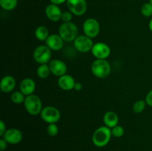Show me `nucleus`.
<instances>
[{
    "instance_id": "f257e3e1",
    "label": "nucleus",
    "mask_w": 152,
    "mask_h": 151,
    "mask_svg": "<svg viewBox=\"0 0 152 151\" xmlns=\"http://www.w3.org/2000/svg\"><path fill=\"white\" fill-rule=\"evenodd\" d=\"M111 136V128L106 126H101L94 132L92 142L97 147H103L109 143Z\"/></svg>"
},
{
    "instance_id": "f03ea898",
    "label": "nucleus",
    "mask_w": 152,
    "mask_h": 151,
    "mask_svg": "<svg viewBox=\"0 0 152 151\" xmlns=\"http://www.w3.org/2000/svg\"><path fill=\"white\" fill-rule=\"evenodd\" d=\"M59 35L65 42L74 41L78 36V28L74 22H63L59 28Z\"/></svg>"
},
{
    "instance_id": "7ed1b4c3",
    "label": "nucleus",
    "mask_w": 152,
    "mask_h": 151,
    "mask_svg": "<svg viewBox=\"0 0 152 151\" xmlns=\"http://www.w3.org/2000/svg\"><path fill=\"white\" fill-rule=\"evenodd\" d=\"M111 67L106 59H96L91 65V72L95 77L105 78L110 75Z\"/></svg>"
},
{
    "instance_id": "20e7f679",
    "label": "nucleus",
    "mask_w": 152,
    "mask_h": 151,
    "mask_svg": "<svg viewBox=\"0 0 152 151\" xmlns=\"http://www.w3.org/2000/svg\"><path fill=\"white\" fill-rule=\"evenodd\" d=\"M24 106L27 112L32 115L40 114L42 110V103L41 99L35 94L26 96L24 102Z\"/></svg>"
},
{
    "instance_id": "39448f33",
    "label": "nucleus",
    "mask_w": 152,
    "mask_h": 151,
    "mask_svg": "<svg viewBox=\"0 0 152 151\" xmlns=\"http://www.w3.org/2000/svg\"><path fill=\"white\" fill-rule=\"evenodd\" d=\"M40 116L45 122L48 124H56L61 118V113L59 110L53 106H48L43 107L40 113Z\"/></svg>"
},
{
    "instance_id": "423d86ee",
    "label": "nucleus",
    "mask_w": 152,
    "mask_h": 151,
    "mask_svg": "<svg viewBox=\"0 0 152 151\" xmlns=\"http://www.w3.org/2000/svg\"><path fill=\"white\" fill-rule=\"evenodd\" d=\"M52 56L51 50L47 45H39L34 51L33 57L36 62L39 65L48 64L50 62Z\"/></svg>"
},
{
    "instance_id": "0eeeda50",
    "label": "nucleus",
    "mask_w": 152,
    "mask_h": 151,
    "mask_svg": "<svg viewBox=\"0 0 152 151\" xmlns=\"http://www.w3.org/2000/svg\"><path fill=\"white\" fill-rule=\"evenodd\" d=\"M84 34L93 38L97 36L100 32V25L99 22L94 18H89L84 22L83 25Z\"/></svg>"
},
{
    "instance_id": "6e6552de",
    "label": "nucleus",
    "mask_w": 152,
    "mask_h": 151,
    "mask_svg": "<svg viewBox=\"0 0 152 151\" xmlns=\"http://www.w3.org/2000/svg\"><path fill=\"white\" fill-rule=\"evenodd\" d=\"M94 44L92 38L86 35L78 36L74 41V47L80 53H88L91 51Z\"/></svg>"
},
{
    "instance_id": "1a4fd4ad",
    "label": "nucleus",
    "mask_w": 152,
    "mask_h": 151,
    "mask_svg": "<svg viewBox=\"0 0 152 151\" xmlns=\"http://www.w3.org/2000/svg\"><path fill=\"white\" fill-rule=\"evenodd\" d=\"M66 3L69 11L75 16H83L87 10L86 0H67Z\"/></svg>"
},
{
    "instance_id": "9d476101",
    "label": "nucleus",
    "mask_w": 152,
    "mask_h": 151,
    "mask_svg": "<svg viewBox=\"0 0 152 151\" xmlns=\"http://www.w3.org/2000/svg\"><path fill=\"white\" fill-rule=\"evenodd\" d=\"M91 53L96 59H106L111 54V48L104 42H96L92 47Z\"/></svg>"
},
{
    "instance_id": "9b49d317",
    "label": "nucleus",
    "mask_w": 152,
    "mask_h": 151,
    "mask_svg": "<svg viewBox=\"0 0 152 151\" xmlns=\"http://www.w3.org/2000/svg\"><path fill=\"white\" fill-rule=\"evenodd\" d=\"M22 133L21 130L16 128H10L7 129L4 134L3 135L2 138L8 144H16L22 142Z\"/></svg>"
},
{
    "instance_id": "f8f14e48",
    "label": "nucleus",
    "mask_w": 152,
    "mask_h": 151,
    "mask_svg": "<svg viewBox=\"0 0 152 151\" xmlns=\"http://www.w3.org/2000/svg\"><path fill=\"white\" fill-rule=\"evenodd\" d=\"M48 65L51 73L56 76L60 77L66 74L68 68L63 61L59 59H53L49 62Z\"/></svg>"
},
{
    "instance_id": "ddd939ff",
    "label": "nucleus",
    "mask_w": 152,
    "mask_h": 151,
    "mask_svg": "<svg viewBox=\"0 0 152 151\" xmlns=\"http://www.w3.org/2000/svg\"><path fill=\"white\" fill-rule=\"evenodd\" d=\"M64 40L59 34H50L45 40V44L51 50L57 51L64 46Z\"/></svg>"
},
{
    "instance_id": "4468645a",
    "label": "nucleus",
    "mask_w": 152,
    "mask_h": 151,
    "mask_svg": "<svg viewBox=\"0 0 152 151\" xmlns=\"http://www.w3.org/2000/svg\"><path fill=\"white\" fill-rule=\"evenodd\" d=\"M62 11L59 8V5L53 4H50L46 7L45 15L49 20L52 22H58L61 20Z\"/></svg>"
},
{
    "instance_id": "2eb2a0df",
    "label": "nucleus",
    "mask_w": 152,
    "mask_h": 151,
    "mask_svg": "<svg viewBox=\"0 0 152 151\" xmlns=\"http://www.w3.org/2000/svg\"><path fill=\"white\" fill-rule=\"evenodd\" d=\"M20 91L25 95V96H30L34 94L36 90V83L32 78H25L21 81L19 85Z\"/></svg>"
},
{
    "instance_id": "dca6fc26",
    "label": "nucleus",
    "mask_w": 152,
    "mask_h": 151,
    "mask_svg": "<svg viewBox=\"0 0 152 151\" xmlns=\"http://www.w3.org/2000/svg\"><path fill=\"white\" fill-rule=\"evenodd\" d=\"M75 83L76 81L74 78L71 76L68 75V74H65V75L59 77V79H58V86L59 87V88L65 90V91L73 90L74 88Z\"/></svg>"
},
{
    "instance_id": "f3484780",
    "label": "nucleus",
    "mask_w": 152,
    "mask_h": 151,
    "mask_svg": "<svg viewBox=\"0 0 152 151\" xmlns=\"http://www.w3.org/2000/svg\"><path fill=\"white\" fill-rule=\"evenodd\" d=\"M16 87V80L12 76H5L1 79L0 83V89L1 92L8 93L13 91Z\"/></svg>"
},
{
    "instance_id": "a211bd4d",
    "label": "nucleus",
    "mask_w": 152,
    "mask_h": 151,
    "mask_svg": "<svg viewBox=\"0 0 152 151\" xmlns=\"http://www.w3.org/2000/svg\"><path fill=\"white\" fill-rule=\"evenodd\" d=\"M103 121L104 124H105V126L111 129L118 124L119 117L115 112L108 111L104 115Z\"/></svg>"
},
{
    "instance_id": "6ab92c4d",
    "label": "nucleus",
    "mask_w": 152,
    "mask_h": 151,
    "mask_svg": "<svg viewBox=\"0 0 152 151\" xmlns=\"http://www.w3.org/2000/svg\"><path fill=\"white\" fill-rule=\"evenodd\" d=\"M49 35L50 34H49L48 29L45 26H43V25L37 27L35 30V36L39 41H45L48 37L49 36Z\"/></svg>"
},
{
    "instance_id": "aec40b11",
    "label": "nucleus",
    "mask_w": 152,
    "mask_h": 151,
    "mask_svg": "<svg viewBox=\"0 0 152 151\" xmlns=\"http://www.w3.org/2000/svg\"><path fill=\"white\" fill-rule=\"evenodd\" d=\"M51 73L50 68L48 64H42L39 65L37 70V74L39 78H46L50 76Z\"/></svg>"
},
{
    "instance_id": "412c9836",
    "label": "nucleus",
    "mask_w": 152,
    "mask_h": 151,
    "mask_svg": "<svg viewBox=\"0 0 152 151\" xmlns=\"http://www.w3.org/2000/svg\"><path fill=\"white\" fill-rule=\"evenodd\" d=\"M18 0H0V6L5 10H13L17 6Z\"/></svg>"
},
{
    "instance_id": "4be33fe9",
    "label": "nucleus",
    "mask_w": 152,
    "mask_h": 151,
    "mask_svg": "<svg viewBox=\"0 0 152 151\" xmlns=\"http://www.w3.org/2000/svg\"><path fill=\"white\" fill-rule=\"evenodd\" d=\"M25 96L21 91H15L12 93L10 96V99L15 104L24 103L25 100Z\"/></svg>"
},
{
    "instance_id": "5701e85b",
    "label": "nucleus",
    "mask_w": 152,
    "mask_h": 151,
    "mask_svg": "<svg viewBox=\"0 0 152 151\" xmlns=\"http://www.w3.org/2000/svg\"><path fill=\"white\" fill-rule=\"evenodd\" d=\"M146 102L145 100H138L133 105V111L135 113H140L145 110L146 106Z\"/></svg>"
},
{
    "instance_id": "b1692460",
    "label": "nucleus",
    "mask_w": 152,
    "mask_h": 151,
    "mask_svg": "<svg viewBox=\"0 0 152 151\" xmlns=\"http://www.w3.org/2000/svg\"><path fill=\"white\" fill-rule=\"evenodd\" d=\"M141 13L145 17L152 16V4L150 2L145 3L141 7Z\"/></svg>"
},
{
    "instance_id": "393cba45",
    "label": "nucleus",
    "mask_w": 152,
    "mask_h": 151,
    "mask_svg": "<svg viewBox=\"0 0 152 151\" xmlns=\"http://www.w3.org/2000/svg\"><path fill=\"white\" fill-rule=\"evenodd\" d=\"M111 130L112 136L116 138L122 137V136H123V135L125 133V130L123 126L118 125V124L117 126H115V127H113V128H111Z\"/></svg>"
},
{
    "instance_id": "a878e982",
    "label": "nucleus",
    "mask_w": 152,
    "mask_h": 151,
    "mask_svg": "<svg viewBox=\"0 0 152 151\" xmlns=\"http://www.w3.org/2000/svg\"><path fill=\"white\" fill-rule=\"evenodd\" d=\"M47 133L50 136H56L59 133V127L56 124H48L47 127Z\"/></svg>"
},
{
    "instance_id": "bb28decb",
    "label": "nucleus",
    "mask_w": 152,
    "mask_h": 151,
    "mask_svg": "<svg viewBox=\"0 0 152 151\" xmlns=\"http://www.w3.org/2000/svg\"><path fill=\"white\" fill-rule=\"evenodd\" d=\"M73 19V14L70 11H64L62 12V18L61 20L63 22H71Z\"/></svg>"
},
{
    "instance_id": "cd10ccee",
    "label": "nucleus",
    "mask_w": 152,
    "mask_h": 151,
    "mask_svg": "<svg viewBox=\"0 0 152 151\" xmlns=\"http://www.w3.org/2000/svg\"><path fill=\"white\" fill-rule=\"evenodd\" d=\"M145 102H146L147 105L149 107H152V90H150L148 93H147L145 99Z\"/></svg>"
},
{
    "instance_id": "c85d7f7f",
    "label": "nucleus",
    "mask_w": 152,
    "mask_h": 151,
    "mask_svg": "<svg viewBox=\"0 0 152 151\" xmlns=\"http://www.w3.org/2000/svg\"><path fill=\"white\" fill-rule=\"evenodd\" d=\"M6 130H6L5 124H4V122L2 120H1V121H0V136H1V137H2L3 135L4 134Z\"/></svg>"
},
{
    "instance_id": "c756f323",
    "label": "nucleus",
    "mask_w": 152,
    "mask_h": 151,
    "mask_svg": "<svg viewBox=\"0 0 152 151\" xmlns=\"http://www.w3.org/2000/svg\"><path fill=\"white\" fill-rule=\"evenodd\" d=\"M7 142H6L5 140H4L3 138H1V139H0V150H1V151H3L4 150H5L6 148H7Z\"/></svg>"
},
{
    "instance_id": "7c9ffc66",
    "label": "nucleus",
    "mask_w": 152,
    "mask_h": 151,
    "mask_svg": "<svg viewBox=\"0 0 152 151\" xmlns=\"http://www.w3.org/2000/svg\"><path fill=\"white\" fill-rule=\"evenodd\" d=\"M50 4H56V5H59V4H62L63 3L67 2V0H50Z\"/></svg>"
},
{
    "instance_id": "2f4dec72",
    "label": "nucleus",
    "mask_w": 152,
    "mask_h": 151,
    "mask_svg": "<svg viewBox=\"0 0 152 151\" xmlns=\"http://www.w3.org/2000/svg\"><path fill=\"white\" fill-rule=\"evenodd\" d=\"M74 89L75 90H77V91H80V90H81L83 89V84L80 82H76Z\"/></svg>"
},
{
    "instance_id": "473e14b6",
    "label": "nucleus",
    "mask_w": 152,
    "mask_h": 151,
    "mask_svg": "<svg viewBox=\"0 0 152 151\" xmlns=\"http://www.w3.org/2000/svg\"><path fill=\"white\" fill-rule=\"evenodd\" d=\"M148 28H149V30L152 32V18L151 19V20H150L149 23H148Z\"/></svg>"
},
{
    "instance_id": "72a5a7b5",
    "label": "nucleus",
    "mask_w": 152,
    "mask_h": 151,
    "mask_svg": "<svg viewBox=\"0 0 152 151\" xmlns=\"http://www.w3.org/2000/svg\"><path fill=\"white\" fill-rule=\"evenodd\" d=\"M149 2L151 3V4H152V0H149Z\"/></svg>"
}]
</instances>
